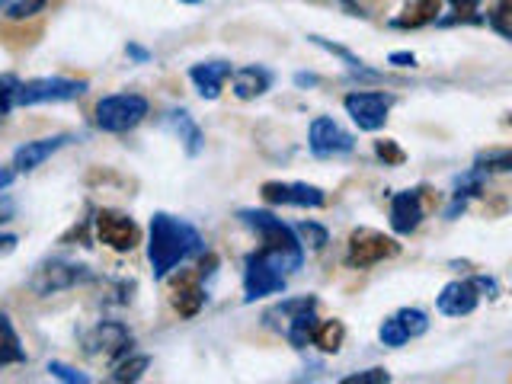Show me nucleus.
Segmentation results:
<instances>
[{"mask_svg":"<svg viewBox=\"0 0 512 384\" xmlns=\"http://www.w3.org/2000/svg\"><path fill=\"white\" fill-rule=\"evenodd\" d=\"M202 234L192 228L189 221L167 215V212H157L151 218V234H148V263L154 279H167L170 272L186 263L189 256L202 253Z\"/></svg>","mask_w":512,"mask_h":384,"instance_id":"1","label":"nucleus"},{"mask_svg":"<svg viewBox=\"0 0 512 384\" xmlns=\"http://www.w3.org/2000/svg\"><path fill=\"white\" fill-rule=\"evenodd\" d=\"M237 218H240V224H247V228L263 240V247L256 253H260L269 266H276L285 279L301 269L304 247L298 244L292 224H285L272 212H263V208H240Z\"/></svg>","mask_w":512,"mask_h":384,"instance_id":"2","label":"nucleus"},{"mask_svg":"<svg viewBox=\"0 0 512 384\" xmlns=\"http://www.w3.org/2000/svg\"><path fill=\"white\" fill-rule=\"evenodd\" d=\"M266 327L279 330L295 349H304L311 343L314 327H317V298L301 295V298H285L276 308H269L263 314Z\"/></svg>","mask_w":512,"mask_h":384,"instance_id":"3","label":"nucleus"},{"mask_svg":"<svg viewBox=\"0 0 512 384\" xmlns=\"http://www.w3.org/2000/svg\"><path fill=\"white\" fill-rule=\"evenodd\" d=\"M148 112H151V106L141 93H112L96 103L93 119H96V128H100V132L122 135V132H132L135 125H141Z\"/></svg>","mask_w":512,"mask_h":384,"instance_id":"4","label":"nucleus"},{"mask_svg":"<svg viewBox=\"0 0 512 384\" xmlns=\"http://www.w3.org/2000/svg\"><path fill=\"white\" fill-rule=\"evenodd\" d=\"M87 93V80L71 77H39L26 80L13 90V106H42V103H71Z\"/></svg>","mask_w":512,"mask_h":384,"instance_id":"5","label":"nucleus"},{"mask_svg":"<svg viewBox=\"0 0 512 384\" xmlns=\"http://www.w3.org/2000/svg\"><path fill=\"white\" fill-rule=\"evenodd\" d=\"M87 279H90V269L80 266V263H71V260H42L36 266V272L29 276V288L39 298H48V295L68 292V288L87 282Z\"/></svg>","mask_w":512,"mask_h":384,"instance_id":"6","label":"nucleus"},{"mask_svg":"<svg viewBox=\"0 0 512 384\" xmlns=\"http://www.w3.org/2000/svg\"><path fill=\"white\" fill-rule=\"evenodd\" d=\"M400 253V244L394 237L381 234L375 228H359L349 234V247H346V266L352 269H368L375 263L391 260V256Z\"/></svg>","mask_w":512,"mask_h":384,"instance_id":"7","label":"nucleus"},{"mask_svg":"<svg viewBox=\"0 0 512 384\" xmlns=\"http://www.w3.org/2000/svg\"><path fill=\"white\" fill-rule=\"evenodd\" d=\"M343 106L349 112V119L356 122L362 132H378V128H384V122H388L394 96L381 90H352L346 93Z\"/></svg>","mask_w":512,"mask_h":384,"instance_id":"8","label":"nucleus"},{"mask_svg":"<svg viewBox=\"0 0 512 384\" xmlns=\"http://www.w3.org/2000/svg\"><path fill=\"white\" fill-rule=\"evenodd\" d=\"M93 228H96V237H100V244H106L116 253H132L141 244V228L135 224V218L116 212V208H100L93 218Z\"/></svg>","mask_w":512,"mask_h":384,"instance_id":"9","label":"nucleus"},{"mask_svg":"<svg viewBox=\"0 0 512 384\" xmlns=\"http://www.w3.org/2000/svg\"><path fill=\"white\" fill-rule=\"evenodd\" d=\"M132 349V333L119 320H103L93 330L84 333V352L87 356H103V359H119Z\"/></svg>","mask_w":512,"mask_h":384,"instance_id":"10","label":"nucleus"},{"mask_svg":"<svg viewBox=\"0 0 512 384\" xmlns=\"http://www.w3.org/2000/svg\"><path fill=\"white\" fill-rule=\"evenodd\" d=\"M308 148L314 157H340L356 148V138H352L340 122H333L330 116H317L308 132Z\"/></svg>","mask_w":512,"mask_h":384,"instance_id":"11","label":"nucleus"},{"mask_svg":"<svg viewBox=\"0 0 512 384\" xmlns=\"http://www.w3.org/2000/svg\"><path fill=\"white\" fill-rule=\"evenodd\" d=\"M279 292H285V276L276 266H269L260 253H250L247 269H244V301L253 304V301H260L266 295H279Z\"/></svg>","mask_w":512,"mask_h":384,"instance_id":"12","label":"nucleus"},{"mask_svg":"<svg viewBox=\"0 0 512 384\" xmlns=\"http://www.w3.org/2000/svg\"><path fill=\"white\" fill-rule=\"evenodd\" d=\"M260 196L269 205H295V208H320L327 202V192L311 183H263Z\"/></svg>","mask_w":512,"mask_h":384,"instance_id":"13","label":"nucleus"},{"mask_svg":"<svg viewBox=\"0 0 512 384\" xmlns=\"http://www.w3.org/2000/svg\"><path fill=\"white\" fill-rule=\"evenodd\" d=\"M205 304V288H202V272H180L170 282V308L180 317H196Z\"/></svg>","mask_w":512,"mask_h":384,"instance_id":"14","label":"nucleus"},{"mask_svg":"<svg viewBox=\"0 0 512 384\" xmlns=\"http://www.w3.org/2000/svg\"><path fill=\"white\" fill-rule=\"evenodd\" d=\"M480 304V288H477V279H455L448 282L439 298H436V308L445 314V317H468L474 308Z\"/></svg>","mask_w":512,"mask_h":384,"instance_id":"15","label":"nucleus"},{"mask_svg":"<svg viewBox=\"0 0 512 384\" xmlns=\"http://www.w3.org/2000/svg\"><path fill=\"white\" fill-rule=\"evenodd\" d=\"M74 141V135H52V138H39V141H26L13 151V170L16 173H32L39 170L52 154H58L61 148H68Z\"/></svg>","mask_w":512,"mask_h":384,"instance_id":"16","label":"nucleus"},{"mask_svg":"<svg viewBox=\"0 0 512 384\" xmlns=\"http://www.w3.org/2000/svg\"><path fill=\"white\" fill-rule=\"evenodd\" d=\"M423 221V196L420 189L394 192L391 196V228L394 234H413Z\"/></svg>","mask_w":512,"mask_h":384,"instance_id":"17","label":"nucleus"},{"mask_svg":"<svg viewBox=\"0 0 512 384\" xmlns=\"http://www.w3.org/2000/svg\"><path fill=\"white\" fill-rule=\"evenodd\" d=\"M231 61H202V64H192L189 68V80L196 84L202 100H218L224 80L231 77Z\"/></svg>","mask_w":512,"mask_h":384,"instance_id":"18","label":"nucleus"},{"mask_svg":"<svg viewBox=\"0 0 512 384\" xmlns=\"http://www.w3.org/2000/svg\"><path fill=\"white\" fill-rule=\"evenodd\" d=\"M231 80L237 100H256L272 87V71L263 68V64H247V68H234Z\"/></svg>","mask_w":512,"mask_h":384,"instance_id":"19","label":"nucleus"},{"mask_svg":"<svg viewBox=\"0 0 512 384\" xmlns=\"http://www.w3.org/2000/svg\"><path fill=\"white\" fill-rule=\"evenodd\" d=\"M167 125L173 128V135L183 141V148L189 157H199L202 148H205V135H202V128L199 122L189 116L186 109H170L167 112Z\"/></svg>","mask_w":512,"mask_h":384,"instance_id":"20","label":"nucleus"},{"mask_svg":"<svg viewBox=\"0 0 512 384\" xmlns=\"http://www.w3.org/2000/svg\"><path fill=\"white\" fill-rule=\"evenodd\" d=\"M439 7L442 0H407V7L400 10V16H394L391 26L394 29H420L439 20Z\"/></svg>","mask_w":512,"mask_h":384,"instance_id":"21","label":"nucleus"},{"mask_svg":"<svg viewBox=\"0 0 512 384\" xmlns=\"http://www.w3.org/2000/svg\"><path fill=\"white\" fill-rule=\"evenodd\" d=\"M480 192H484V170H471V173H464L461 180H458V186H455V192H452V205H448V212H445V218L452 221V218H458L464 208H468V202L471 199H477Z\"/></svg>","mask_w":512,"mask_h":384,"instance_id":"22","label":"nucleus"},{"mask_svg":"<svg viewBox=\"0 0 512 384\" xmlns=\"http://www.w3.org/2000/svg\"><path fill=\"white\" fill-rule=\"evenodd\" d=\"M23 362H26V349L20 343V333H16L13 320L0 311V368L23 365Z\"/></svg>","mask_w":512,"mask_h":384,"instance_id":"23","label":"nucleus"},{"mask_svg":"<svg viewBox=\"0 0 512 384\" xmlns=\"http://www.w3.org/2000/svg\"><path fill=\"white\" fill-rule=\"evenodd\" d=\"M308 42L317 45V48H324V52H330L333 58H340V61L346 64V68H349V74L365 77V80H378V74H375V71H368V68H365V61H362L359 55H352L349 48L336 45V42H330V39H324V36H308Z\"/></svg>","mask_w":512,"mask_h":384,"instance_id":"24","label":"nucleus"},{"mask_svg":"<svg viewBox=\"0 0 512 384\" xmlns=\"http://www.w3.org/2000/svg\"><path fill=\"white\" fill-rule=\"evenodd\" d=\"M343 340H346V327L340 324V320H317L311 343L320 352H327V356H336V352L343 349Z\"/></svg>","mask_w":512,"mask_h":384,"instance_id":"25","label":"nucleus"},{"mask_svg":"<svg viewBox=\"0 0 512 384\" xmlns=\"http://www.w3.org/2000/svg\"><path fill=\"white\" fill-rule=\"evenodd\" d=\"M292 231L298 237V244L308 247V250H324L327 240H330L327 228H324V224H317V221H301V224H295Z\"/></svg>","mask_w":512,"mask_h":384,"instance_id":"26","label":"nucleus"},{"mask_svg":"<svg viewBox=\"0 0 512 384\" xmlns=\"http://www.w3.org/2000/svg\"><path fill=\"white\" fill-rule=\"evenodd\" d=\"M452 4V16H442L439 26H455V23H484L480 13V0H448Z\"/></svg>","mask_w":512,"mask_h":384,"instance_id":"27","label":"nucleus"},{"mask_svg":"<svg viewBox=\"0 0 512 384\" xmlns=\"http://www.w3.org/2000/svg\"><path fill=\"white\" fill-rule=\"evenodd\" d=\"M45 4L48 0H0V16H7V20H29Z\"/></svg>","mask_w":512,"mask_h":384,"instance_id":"28","label":"nucleus"},{"mask_svg":"<svg viewBox=\"0 0 512 384\" xmlns=\"http://www.w3.org/2000/svg\"><path fill=\"white\" fill-rule=\"evenodd\" d=\"M474 167H477V170H484V173H506V170H512V154H509L506 148H500V151H487V154H477Z\"/></svg>","mask_w":512,"mask_h":384,"instance_id":"29","label":"nucleus"},{"mask_svg":"<svg viewBox=\"0 0 512 384\" xmlns=\"http://www.w3.org/2000/svg\"><path fill=\"white\" fill-rule=\"evenodd\" d=\"M148 365H151L148 356H132V359H125V362L116 365V372H112V381H119V384H125V381H138L144 372H148Z\"/></svg>","mask_w":512,"mask_h":384,"instance_id":"30","label":"nucleus"},{"mask_svg":"<svg viewBox=\"0 0 512 384\" xmlns=\"http://www.w3.org/2000/svg\"><path fill=\"white\" fill-rule=\"evenodd\" d=\"M397 320H400V327L407 330L410 340H416V336H423L429 330V317L420 311V308H404V311H397Z\"/></svg>","mask_w":512,"mask_h":384,"instance_id":"31","label":"nucleus"},{"mask_svg":"<svg viewBox=\"0 0 512 384\" xmlns=\"http://www.w3.org/2000/svg\"><path fill=\"white\" fill-rule=\"evenodd\" d=\"M509 16H512V0H500V4H496V10L487 16V26H490L500 39H512Z\"/></svg>","mask_w":512,"mask_h":384,"instance_id":"32","label":"nucleus"},{"mask_svg":"<svg viewBox=\"0 0 512 384\" xmlns=\"http://www.w3.org/2000/svg\"><path fill=\"white\" fill-rule=\"evenodd\" d=\"M375 157L381 160L384 167H400L407 160V154H404V148H400L397 141H391V138H381V141H375Z\"/></svg>","mask_w":512,"mask_h":384,"instance_id":"33","label":"nucleus"},{"mask_svg":"<svg viewBox=\"0 0 512 384\" xmlns=\"http://www.w3.org/2000/svg\"><path fill=\"white\" fill-rule=\"evenodd\" d=\"M378 336H381V343H384V346H391V349L404 346V343L410 340V336H407V330L400 327L397 314H394V317H388V320H384V324H381V330H378Z\"/></svg>","mask_w":512,"mask_h":384,"instance_id":"34","label":"nucleus"},{"mask_svg":"<svg viewBox=\"0 0 512 384\" xmlns=\"http://www.w3.org/2000/svg\"><path fill=\"white\" fill-rule=\"evenodd\" d=\"M48 375L52 378H58V381H68V384H90V375H84V372H77V368H71V365H64V362H48Z\"/></svg>","mask_w":512,"mask_h":384,"instance_id":"35","label":"nucleus"},{"mask_svg":"<svg viewBox=\"0 0 512 384\" xmlns=\"http://www.w3.org/2000/svg\"><path fill=\"white\" fill-rule=\"evenodd\" d=\"M388 381H391V375L384 372V368H365V372L343 378V384H388Z\"/></svg>","mask_w":512,"mask_h":384,"instance_id":"36","label":"nucleus"},{"mask_svg":"<svg viewBox=\"0 0 512 384\" xmlns=\"http://www.w3.org/2000/svg\"><path fill=\"white\" fill-rule=\"evenodd\" d=\"M16 87H20V80H16V77H10V74L0 77V112L13 109V90Z\"/></svg>","mask_w":512,"mask_h":384,"instance_id":"37","label":"nucleus"},{"mask_svg":"<svg viewBox=\"0 0 512 384\" xmlns=\"http://www.w3.org/2000/svg\"><path fill=\"white\" fill-rule=\"evenodd\" d=\"M125 55L132 58L135 64H148V61H151V52H148V48H141V45H135V42H128V45H125Z\"/></svg>","mask_w":512,"mask_h":384,"instance_id":"38","label":"nucleus"},{"mask_svg":"<svg viewBox=\"0 0 512 384\" xmlns=\"http://www.w3.org/2000/svg\"><path fill=\"white\" fill-rule=\"evenodd\" d=\"M16 218V202L10 196H0V224H7Z\"/></svg>","mask_w":512,"mask_h":384,"instance_id":"39","label":"nucleus"},{"mask_svg":"<svg viewBox=\"0 0 512 384\" xmlns=\"http://www.w3.org/2000/svg\"><path fill=\"white\" fill-rule=\"evenodd\" d=\"M394 68H413L416 64V55L413 52H391V58H388Z\"/></svg>","mask_w":512,"mask_h":384,"instance_id":"40","label":"nucleus"},{"mask_svg":"<svg viewBox=\"0 0 512 384\" xmlns=\"http://www.w3.org/2000/svg\"><path fill=\"white\" fill-rule=\"evenodd\" d=\"M16 244H20V237H16V234H0V260L10 256L16 250Z\"/></svg>","mask_w":512,"mask_h":384,"instance_id":"41","label":"nucleus"},{"mask_svg":"<svg viewBox=\"0 0 512 384\" xmlns=\"http://www.w3.org/2000/svg\"><path fill=\"white\" fill-rule=\"evenodd\" d=\"M13 180H16V170L13 167H0V192H4Z\"/></svg>","mask_w":512,"mask_h":384,"instance_id":"42","label":"nucleus"},{"mask_svg":"<svg viewBox=\"0 0 512 384\" xmlns=\"http://www.w3.org/2000/svg\"><path fill=\"white\" fill-rule=\"evenodd\" d=\"M295 84H298V87H314V84H317V77H314V74H304V71H301V74H295Z\"/></svg>","mask_w":512,"mask_h":384,"instance_id":"43","label":"nucleus"},{"mask_svg":"<svg viewBox=\"0 0 512 384\" xmlns=\"http://www.w3.org/2000/svg\"><path fill=\"white\" fill-rule=\"evenodd\" d=\"M180 4H202V0H180Z\"/></svg>","mask_w":512,"mask_h":384,"instance_id":"44","label":"nucleus"},{"mask_svg":"<svg viewBox=\"0 0 512 384\" xmlns=\"http://www.w3.org/2000/svg\"><path fill=\"white\" fill-rule=\"evenodd\" d=\"M4 119H7V112H0V125H4Z\"/></svg>","mask_w":512,"mask_h":384,"instance_id":"45","label":"nucleus"}]
</instances>
